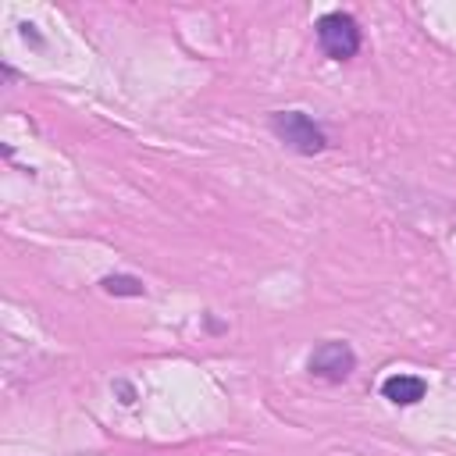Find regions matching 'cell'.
Wrapping results in <instances>:
<instances>
[{
  "instance_id": "cell-1",
  "label": "cell",
  "mask_w": 456,
  "mask_h": 456,
  "mask_svg": "<svg viewBox=\"0 0 456 456\" xmlns=\"http://www.w3.org/2000/svg\"><path fill=\"white\" fill-rule=\"evenodd\" d=\"M317 43L331 61H349L360 50V25L346 11H331L317 18Z\"/></svg>"
},
{
  "instance_id": "cell-2",
  "label": "cell",
  "mask_w": 456,
  "mask_h": 456,
  "mask_svg": "<svg viewBox=\"0 0 456 456\" xmlns=\"http://www.w3.org/2000/svg\"><path fill=\"white\" fill-rule=\"evenodd\" d=\"M271 132L289 150H296V153H321L328 146V135L303 110H278V114H271Z\"/></svg>"
},
{
  "instance_id": "cell-3",
  "label": "cell",
  "mask_w": 456,
  "mask_h": 456,
  "mask_svg": "<svg viewBox=\"0 0 456 456\" xmlns=\"http://www.w3.org/2000/svg\"><path fill=\"white\" fill-rule=\"evenodd\" d=\"M353 367H356V353L349 349V342H335V338L321 342L306 360V370L324 381H346L353 374Z\"/></svg>"
},
{
  "instance_id": "cell-4",
  "label": "cell",
  "mask_w": 456,
  "mask_h": 456,
  "mask_svg": "<svg viewBox=\"0 0 456 456\" xmlns=\"http://www.w3.org/2000/svg\"><path fill=\"white\" fill-rule=\"evenodd\" d=\"M424 392H428V385L417 374H392V378L381 381V395L395 406H413V403L424 399Z\"/></svg>"
},
{
  "instance_id": "cell-5",
  "label": "cell",
  "mask_w": 456,
  "mask_h": 456,
  "mask_svg": "<svg viewBox=\"0 0 456 456\" xmlns=\"http://www.w3.org/2000/svg\"><path fill=\"white\" fill-rule=\"evenodd\" d=\"M103 292H110V296H142V281L132 278V274H107Z\"/></svg>"
}]
</instances>
